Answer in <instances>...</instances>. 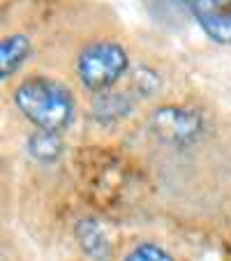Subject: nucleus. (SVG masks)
<instances>
[{
	"mask_svg": "<svg viewBox=\"0 0 231 261\" xmlns=\"http://www.w3.org/2000/svg\"><path fill=\"white\" fill-rule=\"evenodd\" d=\"M132 97L130 93H99L97 99L93 104V116L99 123H113V120H120L132 111Z\"/></svg>",
	"mask_w": 231,
	"mask_h": 261,
	"instance_id": "7",
	"label": "nucleus"
},
{
	"mask_svg": "<svg viewBox=\"0 0 231 261\" xmlns=\"http://www.w3.org/2000/svg\"><path fill=\"white\" fill-rule=\"evenodd\" d=\"M150 127L160 141L171 146H187L199 139L203 118L199 111L187 107H160L150 116Z\"/></svg>",
	"mask_w": 231,
	"mask_h": 261,
	"instance_id": "3",
	"label": "nucleus"
},
{
	"mask_svg": "<svg viewBox=\"0 0 231 261\" xmlns=\"http://www.w3.org/2000/svg\"><path fill=\"white\" fill-rule=\"evenodd\" d=\"M63 137L58 132H44L37 129L28 137V155L40 164H54L63 155Z\"/></svg>",
	"mask_w": 231,
	"mask_h": 261,
	"instance_id": "8",
	"label": "nucleus"
},
{
	"mask_svg": "<svg viewBox=\"0 0 231 261\" xmlns=\"http://www.w3.org/2000/svg\"><path fill=\"white\" fill-rule=\"evenodd\" d=\"M125 261H176L164 247L155 245V243H139L127 252Z\"/></svg>",
	"mask_w": 231,
	"mask_h": 261,
	"instance_id": "9",
	"label": "nucleus"
},
{
	"mask_svg": "<svg viewBox=\"0 0 231 261\" xmlns=\"http://www.w3.org/2000/svg\"><path fill=\"white\" fill-rule=\"evenodd\" d=\"M127 51L111 40H99L88 44L76 60V74L81 84L93 93H107L123 79L127 72Z\"/></svg>",
	"mask_w": 231,
	"mask_h": 261,
	"instance_id": "2",
	"label": "nucleus"
},
{
	"mask_svg": "<svg viewBox=\"0 0 231 261\" xmlns=\"http://www.w3.org/2000/svg\"><path fill=\"white\" fill-rule=\"evenodd\" d=\"M30 56V40L25 35H10L0 40V81L10 79L12 74L25 63Z\"/></svg>",
	"mask_w": 231,
	"mask_h": 261,
	"instance_id": "6",
	"label": "nucleus"
},
{
	"mask_svg": "<svg viewBox=\"0 0 231 261\" xmlns=\"http://www.w3.org/2000/svg\"><path fill=\"white\" fill-rule=\"evenodd\" d=\"M76 241H79L81 250L95 261H109L111 256V243H109L107 233H104L102 224L93 217H84L76 222Z\"/></svg>",
	"mask_w": 231,
	"mask_h": 261,
	"instance_id": "5",
	"label": "nucleus"
},
{
	"mask_svg": "<svg viewBox=\"0 0 231 261\" xmlns=\"http://www.w3.org/2000/svg\"><path fill=\"white\" fill-rule=\"evenodd\" d=\"M14 104L37 129L63 132L74 120V97L65 84L49 76H30L14 90Z\"/></svg>",
	"mask_w": 231,
	"mask_h": 261,
	"instance_id": "1",
	"label": "nucleus"
},
{
	"mask_svg": "<svg viewBox=\"0 0 231 261\" xmlns=\"http://www.w3.org/2000/svg\"><path fill=\"white\" fill-rule=\"evenodd\" d=\"M160 88V76L152 69L148 67H139L134 72V79H132V90L139 95V97H146V95H152L155 90Z\"/></svg>",
	"mask_w": 231,
	"mask_h": 261,
	"instance_id": "10",
	"label": "nucleus"
},
{
	"mask_svg": "<svg viewBox=\"0 0 231 261\" xmlns=\"http://www.w3.org/2000/svg\"><path fill=\"white\" fill-rule=\"evenodd\" d=\"M203 33L217 44H231V0H192Z\"/></svg>",
	"mask_w": 231,
	"mask_h": 261,
	"instance_id": "4",
	"label": "nucleus"
}]
</instances>
